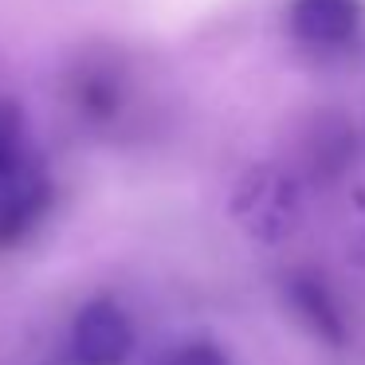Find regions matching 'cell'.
<instances>
[{
	"label": "cell",
	"instance_id": "6",
	"mask_svg": "<svg viewBox=\"0 0 365 365\" xmlns=\"http://www.w3.org/2000/svg\"><path fill=\"white\" fill-rule=\"evenodd\" d=\"M79 103L91 118H110L114 106H118V87H114L106 75H91L87 83L79 87Z\"/></svg>",
	"mask_w": 365,
	"mask_h": 365
},
{
	"label": "cell",
	"instance_id": "7",
	"mask_svg": "<svg viewBox=\"0 0 365 365\" xmlns=\"http://www.w3.org/2000/svg\"><path fill=\"white\" fill-rule=\"evenodd\" d=\"M20 158H24L20 153V110L12 103H0V177Z\"/></svg>",
	"mask_w": 365,
	"mask_h": 365
},
{
	"label": "cell",
	"instance_id": "2",
	"mask_svg": "<svg viewBox=\"0 0 365 365\" xmlns=\"http://www.w3.org/2000/svg\"><path fill=\"white\" fill-rule=\"evenodd\" d=\"M51 197H56V189H51L48 173L24 158L0 177V252L20 247L40 232L43 216L51 212Z\"/></svg>",
	"mask_w": 365,
	"mask_h": 365
},
{
	"label": "cell",
	"instance_id": "4",
	"mask_svg": "<svg viewBox=\"0 0 365 365\" xmlns=\"http://www.w3.org/2000/svg\"><path fill=\"white\" fill-rule=\"evenodd\" d=\"M361 20V0H291V32L307 48H346Z\"/></svg>",
	"mask_w": 365,
	"mask_h": 365
},
{
	"label": "cell",
	"instance_id": "5",
	"mask_svg": "<svg viewBox=\"0 0 365 365\" xmlns=\"http://www.w3.org/2000/svg\"><path fill=\"white\" fill-rule=\"evenodd\" d=\"M283 294H287V307L294 310V318L318 341H326V346H346V318H341L330 287L314 271H294V275H287Z\"/></svg>",
	"mask_w": 365,
	"mask_h": 365
},
{
	"label": "cell",
	"instance_id": "1",
	"mask_svg": "<svg viewBox=\"0 0 365 365\" xmlns=\"http://www.w3.org/2000/svg\"><path fill=\"white\" fill-rule=\"evenodd\" d=\"M134 322L110 294H98L79 307L71 322V361L75 365H126L134 354Z\"/></svg>",
	"mask_w": 365,
	"mask_h": 365
},
{
	"label": "cell",
	"instance_id": "8",
	"mask_svg": "<svg viewBox=\"0 0 365 365\" xmlns=\"http://www.w3.org/2000/svg\"><path fill=\"white\" fill-rule=\"evenodd\" d=\"M161 365H232V361L224 357L220 346H212V341H185L173 354H165Z\"/></svg>",
	"mask_w": 365,
	"mask_h": 365
},
{
	"label": "cell",
	"instance_id": "3",
	"mask_svg": "<svg viewBox=\"0 0 365 365\" xmlns=\"http://www.w3.org/2000/svg\"><path fill=\"white\" fill-rule=\"evenodd\" d=\"M236 216L259 240H283L294 224V189L275 169H252L236 192Z\"/></svg>",
	"mask_w": 365,
	"mask_h": 365
}]
</instances>
